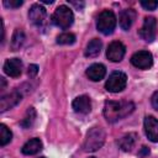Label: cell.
<instances>
[{"label":"cell","mask_w":158,"mask_h":158,"mask_svg":"<svg viewBox=\"0 0 158 158\" xmlns=\"http://www.w3.org/2000/svg\"><path fill=\"white\" fill-rule=\"evenodd\" d=\"M135 110V104L131 101H106L104 105V116L109 122H116L128 116Z\"/></svg>","instance_id":"cell-1"},{"label":"cell","mask_w":158,"mask_h":158,"mask_svg":"<svg viewBox=\"0 0 158 158\" xmlns=\"http://www.w3.org/2000/svg\"><path fill=\"white\" fill-rule=\"evenodd\" d=\"M105 131L101 127H93L88 131L83 148L85 152H95L102 147L105 142Z\"/></svg>","instance_id":"cell-2"},{"label":"cell","mask_w":158,"mask_h":158,"mask_svg":"<svg viewBox=\"0 0 158 158\" xmlns=\"http://www.w3.org/2000/svg\"><path fill=\"white\" fill-rule=\"evenodd\" d=\"M74 21V15H73V11L65 6V5H60L58 6L53 15H52V22L58 26L59 28H63V30H67L72 26Z\"/></svg>","instance_id":"cell-3"},{"label":"cell","mask_w":158,"mask_h":158,"mask_svg":"<svg viewBox=\"0 0 158 158\" xmlns=\"http://www.w3.org/2000/svg\"><path fill=\"white\" fill-rule=\"evenodd\" d=\"M115 27H116L115 14L110 10L101 11L98 16V20H96V28L104 35H110L114 32Z\"/></svg>","instance_id":"cell-4"},{"label":"cell","mask_w":158,"mask_h":158,"mask_svg":"<svg viewBox=\"0 0 158 158\" xmlns=\"http://www.w3.org/2000/svg\"><path fill=\"white\" fill-rule=\"evenodd\" d=\"M127 77L122 72H112L105 83V88L110 93H120L126 88Z\"/></svg>","instance_id":"cell-5"},{"label":"cell","mask_w":158,"mask_h":158,"mask_svg":"<svg viewBox=\"0 0 158 158\" xmlns=\"http://www.w3.org/2000/svg\"><path fill=\"white\" fill-rule=\"evenodd\" d=\"M28 19L30 21L37 27H44L47 25V11L40 4H35L28 10Z\"/></svg>","instance_id":"cell-6"},{"label":"cell","mask_w":158,"mask_h":158,"mask_svg":"<svg viewBox=\"0 0 158 158\" xmlns=\"http://www.w3.org/2000/svg\"><path fill=\"white\" fill-rule=\"evenodd\" d=\"M139 36L146 42H152L157 36V20L153 16H148L144 19L143 25L139 30Z\"/></svg>","instance_id":"cell-7"},{"label":"cell","mask_w":158,"mask_h":158,"mask_svg":"<svg viewBox=\"0 0 158 158\" xmlns=\"http://www.w3.org/2000/svg\"><path fill=\"white\" fill-rule=\"evenodd\" d=\"M131 63L138 69H148L153 64V57L148 51H138L131 57Z\"/></svg>","instance_id":"cell-8"},{"label":"cell","mask_w":158,"mask_h":158,"mask_svg":"<svg viewBox=\"0 0 158 158\" xmlns=\"http://www.w3.org/2000/svg\"><path fill=\"white\" fill-rule=\"evenodd\" d=\"M125 52H126L125 46L120 41H114L109 44V47L106 49V57L111 62H120V60H122Z\"/></svg>","instance_id":"cell-9"},{"label":"cell","mask_w":158,"mask_h":158,"mask_svg":"<svg viewBox=\"0 0 158 158\" xmlns=\"http://www.w3.org/2000/svg\"><path fill=\"white\" fill-rule=\"evenodd\" d=\"M143 125L148 139L152 142H158V120L153 116H146Z\"/></svg>","instance_id":"cell-10"},{"label":"cell","mask_w":158,"mask_h":158,"mask_svg":"<svg viewBox=\"0 0 158 158\" xmlns=\"http://www.w3.org/2000/svg\"><path fill=\"white\" fill-rule=\"evenodd\" d=\"M4 72L12 78H17L22 73V62L19 58H10L4 64Z\"/></svg>","instance_id":"cell-11"},{"label":"cell","mask_w":158,"mask_h":158,"mask_svg":"<svg viewBox=\"0 0 158 158\" xmlns=\"http://www.w3.org/2000/svg\"><path fill=\"white\" fill-rule=\"evenodd\" d=\"M72 106H73L75 112L85 115V114H89L90 110H91V100L86 95H80V96H77L73 100Z\"/></svg>","instance_id":"cell-12"},{"label":"cell","mask_w":158,"mask_h":158,"mask_svg":"<svg viewBox=\"0 0 158 158\" xmlns=\"http://www.w3.org/2000/svg\"><path fill=\"white\" fill-rule=\"evenodd\" d=\"M21 94L19 91H12L7 95H4L0 100V111H6L9 109H12L21 101Z\"/></svg>","instance_id":"cell-13"},{"label":"cell","mask_w":158,"mask_h":158,"mask_svg":"<svg viewBox=\"0 0 158 158\" xmlns=\"http://www.w3.org/2000/svg\"><path fill=\"white\" fill-rule=\"evenodd\" d=\"M136 20V11L132 10V9H127V10H123L121 14H120V17H118V23H120V27L125 31L130 30V27L132 26L133 21Z\"/></svg>","instance_id":"cell-14"},{"label":"cell","mask_w":158,"mask_h":158,"mask_svg":"<svg viewBox=\"0 0 158 158\" xmlns=\"http://www.w3.org/2000/svg\"><path fill=\"white\" fill-rule=\"evenodd\" d=\"M106 74V68L100 64V63H95V64H91L88 69H86V75L90 80L93 81H99L101 80Z\"/></svg>","instance_id":"cell-15"},{"label":"cell","mask_w":158,"mask_h":158,"mask_svg":"<svg viewBox=\"0 0 158 158\" xmlns=\"http://www.w3.org/2000/svg\"><path fill=\"white\" fill-rule=\"evenodd\" d=\"M41 149H42V142H41L40 138H32V139L27 141V142L22 146V148H21L22 153L26 154V156L36 154V153H38Z\"/></svg>","instance_id":"cell-16"},{"label":"cell","mask_w":158,"mask_h":158,"mask_svg":"<svg viewBox=\"0 0 158 158\" xmlns=\"http://www.w3.org/2000/svg\"><path fill=\"white\" fill-rule=\"evenodd\" d=\"M101 47H102V43L99 38H93L88 44H86V48H85V57H89V58H94L96 56H99L100 51H101Z\"/></svg>","instance_id":"cell-17"},{"label":"cell","mask_w":158,"mask_h":158,"mask_svg":"<svg viewBox=\"0 0 158 158\" xmlns=\"http://www.w3.org/2000/svg\"><path fill=\"white\" fill-rule=\"evenodd\" d=\"M136 138H137L136 133H128V135H125V136L118 141V146H120V148H121L122 151H126V152L131 151V149L135 147V144H136Z\"/></svg>","instance_id":"cell-18"},{"label":"cell","mask_w":158,"mask_h":158,"mask_svg":"<svg viewBox=\"0 0 158 158\" xmlns=\"http://www.w3.org/2000/svg\"><path fill=\"white\" fill-rule=\"evenodd\" d=\"M25 42V33L21 28H16L12 33V37H11V49L12 51H17L21 48V46Z\"/></svg>","instance_id":"cell-19"},{"label":"cell","mask_w":158,"mask_h":158,"mask_svg":"<svg viewBox=\"0 0 158 158\" xmlns=\"http://www.w3.org/2000/svg\"><path fill=\"white\" fill-rule=\"evenodd\" d=\"M35 121H36V110L33 107H28L27 111H26V115L21 120L20 125L23 128H30V127H32V125L35 123Z\"/></svg>","instance_id":"cell-20"},{"label":"cell","mask_w":158,"mask_h":158,"mask_svg":"<svg viewBox=\"0 0 158 158\" xmlns=\"http://www.w3.org/2000/svg\"><path fill=\"white\" fill-rule=\"evenodd\" d=\"M11 138H12L11 131L4 123H1L0 125V144L1 146H6L11 141Z\"/></svg>","instance_id":"cell-21"},{"label":"cell","mask_w":158,"mask_h":158,"mask_svg":"<svg viewBox=\"0 0 158 158\" xmlns=\"http://www.w3.org/2000/svg\"><path fill=\"white\" fill-rule=\"evenodd\" d=\"M74 42H75V36L73 33H69V32L60 33L57 37V43L58 44H73Z\"/></svg>","instance_id":"cell-22"},{"label":"cell","mask_w":158,"mask_h":158,"mask_svg":"<svg viewBox=\"0 0 158 158\" xmlns=\"http://www.w3.org/2000/svg\"><path fill=\"white\" fill-rule=\"evenodd\" d=\"M22 4H23L22 0H4V5H5L6 7L16 9V7H20Z\"/></svg>","instance_id":"cell-23"},{"label":"cell","mask_w":158,"mask_h":158,"mask_svg":"<svg viewBox=\"0 0 158 158\" xmlns=\"http://www.w3.org/2000/svg\"><path fill=\"white\" fill-rule=\"evenodd\" d=\"M141 6L146 10H154L157 6H158V1H141Z\"/></svg>","instance_id":"cell-24"},{"label":"cell","mask_w":158,"mask_h":158,"mask_svg":"<svg viewBox=\"0 0 158 158\" xmlns=\"http://www.w3.org/2000/svg\"><path fill=\"white\" fill-rule=\"evenodd\" d=\"M151 104H152V106L156 110H158V91H154L153 93V95L151 98Z\"/></svg>","instance_id":"cell-25"},{"label":"cell","mask_w":158,"mask_h":158,"mask_svg":"<svg viewBox=\"0 0 158 158\" xmlns=\"http://www.w3.org/2000/svg\"><path fill=\"white\" fill-rule=\"evenodd\" d=\"M37 72H38V67L36 65V64H31L30 67H28V75L30 77H35L36 74H37Z\"/></svg>","instance_id":"cell-26"},{"label":"cell","mask_w":158,"mask_h":158,"mask_svg":"<svg viewBox=\"0 0 158 158\" xmlns=\"http://www.w3.org/2000/svg\"><path fill=\"white\" fill-rule=\"evenodd\" d=\"M148 153H149V149H148V148H147V147H142V148H141V151H139V153H138V154H139V156H147V154H148Z\"/></svg>","instance_id":"cell-27"},{"label":"cell","mask_w":158,"mask_h":158,"mask_svg":"<svg viewBox=\"0 0 158 158\" xmlns=\"http://www.w3.org/2000/svg\"><path fill=\"white\" fill-rule=\"evenodd\" d=\"M72 5H74V6H77L78 7V10H80L83 6H84V2H75V1H69Z\"/></svg>","instance_id":"cell-28"},{"label":"cell","mask_w":158,"mask_h":158,"mask_svg":"<svg viewBox=\"0 0 158 158\" xmlns=\"http://www.w3.org/2000/svg\"><path fill=\"white\" fill-rule=\"evenodd\" d=\"M0 81H1V88H0V89H4V88H5V85H6V81H5V79H4V78H0Z\"/></svg>","instance_id":"cell-29"},{"label":"cell","mask_w":158,"mask_h":158,"mask_svg":"<svg viewBox=\"0 0 158 158\" xmlns=\"http://www.w3.org/2000/svg\"><path fill=\"white\" fill-rule=\"evenodd\" d=\"M89 158H96V157H89Z\"/></svg>","instance_id":"cell-30"},{"label":"cell","mask_w":158,"mask_h":158,"mask_svg":"<svg viewBox=\"0 0 158 158\" xmlns=\"http://www.w3.org/2000/svg\"><path fill=\"white\" fill-rule=\"evenodd\" d=\"M40 158H46V157H40Z\"/></svg>","instance_id":"cell-31"}]
</instances>
